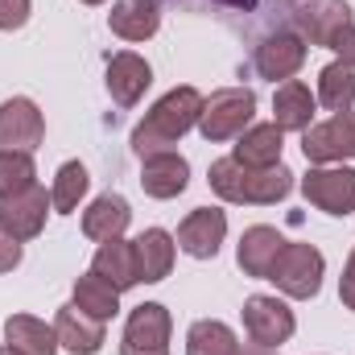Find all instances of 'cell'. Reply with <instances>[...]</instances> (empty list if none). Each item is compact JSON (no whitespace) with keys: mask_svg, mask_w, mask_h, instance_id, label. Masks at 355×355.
<instances>
[{"mask_svg":"<svg viewBox=\"0 0 355 355\" xmlns=\"http://www.w3.org/2000/svg\"><path fill=\"white\" fill-rule=\"evenodd\" d=\"M347 25H355L347 0H306V4L293 8V33H297L306 46H327V50H331V42H335Z\"/></svg>","mask_w":355,"mask_h":355,"instance_id":"cell-8","label":"cell"},{"mask_svg":"<svg viewBox=\"0 0 355 355\" xmlns=\"http://www.w3.org/2000/svg\"><path fill=\"white\" fill-rule=\"evenodd\" d=\"M4 339L17 355H58V335L33 314H12L4 322Z\"/></svg>","mask_w":355,"mask_h":355,"instance_id":"cell-24","label":"cell"},{"mask_svg":"<svg viewBox=\"0 0 355 355\" xmlns=\"http://www.w3.org/2000/svg\"><path fill=\"white\" fill-rule=\"evenodd\" d=\"M236 355H277V352H272V347H261V343H252V339H248L244 347H236Z\"/></svg>","mask_w":355,"mask_h":355,"instance_id":"cell-34","label":"cell"},{"mask_svg":"<svg viewBox=\"0 0 355 355\" xmlns=\"http://www.w3.org/2000/svg\"><path fill=\"white\" fill-rule=\"evenodd\" d=\"M281 244H285V236H281L277 227L257 223V227H248V232L240 236L236 261H240V268H244L248 277H268V268H272V261H277Z\"/></svg>","mask_w":355,"mask_h":355,"instance_id":"cell-22","label":"cell"},{"mask_svg":"<svg viewBox=\"0 0 355 355\" xmlns=\"http://www.w3.org/2000/svg\"><path fill=\"white\" fill-rule=\"evenodd\" d=\"M46 211H54V207H50L46 186H37V182H33L29 190H21V194L0 198V223H4L21 244L42 236V227H46Z\"/></svg>","mask_w":355,"mask_h":355,"instance_id":"cell-13","label":"cell"},{"mask_svg":"<svg viewBox=\"0 0 355 355\" xmlns=\"http://www.w3.org/2000/svg\"><path fill=\"white\" fill-rule=\"evenodd\" d=\"M331 50L339 54V62H347V67L355 71V25H347V29L331 42Z\"/></svg>","mask_w":355,"mask_h":355,"instance_id":"cell-32","label":"cell"},{"mask_svg":"<svg viewBox=\"0 0 355 355\" xmlns=\"http://www.w3.org/2000/svg\"><path fill=\"white\" fill-rule=\"evenodd\" d=\"M257 116V95L248 87H223L202 95V112H198V132L202 141L219 145V141H236Z\"/></svg>","mask_w":355,"mask_h":355,"instance_id":"cell-3","label":"cell"},{"mask_svg":"<svg viewBox=\"0 0 355 355\" xmlns=\"http://www.w3.org/2000/svg\"><path fill=\"white\" fill-rule=\"evenodd\" d=\"M170 331L174 318L162 302H141L120 335V355H170Z\"/></svg>","mask_w":355,"mask_h":355,"instance_id":"cell-6","label":"cell"},{"mask_svg":"<svg viewBox=\"0 0 355 355\" xmlns=\"http://www.w3.org/2000/svg\"><path fill=\"white\" fill-rule=\"evenodd\" d=\"M302 194L310 207L327 215H352L355 211V170L347 166H314L302 178Z\"/></svg>","mask_w":355,"mask_h":355,"instance_id":"cell-9","label":"cell"},{"mask_svg":"<svg viewBox=\"0 0 355 355\" xmlns=\"http://www.w3.org/2000/svg\"><path fill=\"white\" fill-rule=\"evenodd\" d=\"M327 112H352L355 107V71L347 62H331L318 75V95H314Z\"/></svg>","mask_w":355,"mask_h":355,"instance_id":"cell-26","label":"cell"},{"mask_svg":"<svg viewBox=\"0 0 355 355\" xmlns=\"http://www.w3.org/2000/svg\"><path fill=\"white\" fill-rule=\"evenodd\" d=\"M107 322H99V318H91L83 314L75 302L71 306H62L58 314H54V335H58V347L71 355H99L103 352V343H107V331H103Z\"/></svg>","mask_w":355,"mask_h":355,"instance_id":"cell-15","label":"cell"},{"mask_svg":"<svg viewBox=\"0 0 355 355\" xmlns=\"http://www.w3.org/2000/svg\"><path fill=\"white\" fill-rule=\"evenodd\" d=\"M314 107H318L314 91L302 79H285L277 87V95H272V124L281 132H306L314 124Z\"/></svg>","mask_w":355,"mask_h":355,"instance_id":"cell-17","label":"cell"},{"mask_svg":"<svg viewBox=\"0 0 355 355\" xmlns=\"http://www.w3.org/2000/svg\"><path fill=\"white\" fill-rule=\"evenodd\" d=\"M71 302L91 314V318H99V322H112L116 314H120V289L112 285V281H103L95 268L83 272L79 281H75V293H71Z\"/></svg>","mask_w":355,"mask_h":355,"instance_id":"cell-25","label":"cell"},{"mask_svg":"<svg viewBox=\"0 0 355 355\" xmlns=\"http://www.w3.org/2000/svg\"><path fill=\"white\" fill-rule=\"evenodd\" d=\"M128 223H132V207H128L124 194H99L87 211H83V236L87 240H99V244L120 240L128 232Z\"/></svg>","mask_w":355,"mask_h":355,"instance_id":"cell-19","label":"cell"},{"mask_svg":"<svg viewBox=\"0 0 355 355\" xmlns=\"http://www.w3.org/2000/svg\"><path fill=\"white\" fill-rule=\"evenodd\" d=\"M236 331L219 318H198L186 331V355H236Z\"/></svg>","mask_w":355,"mask_h":355,"instance_id":"cell-27","label":"cell"},{"mask_svg":"<svg viewBox=\"0 0 355 355\" xmlns=\"http://www.w3.org/2000/svg\"><path fill=\"white\" fill-rule=\"evenodd\" d=\"M17 265H21V240L0 223V272H12Z\"/></svg>","mask_w":355,"mask_h":355,"instance_id":"cell-31","label":"cell"},{"mask_svg":"<svg viewBox=\"0 0 355 355\" xmlns=\"http://www.w3.org/2000/svg\"><path fill=\"white\" fill-rule=\"evenodd\" d=\"M207 182L223 202H236V207H272V202L289 198V190H293V174L285 166L252 170V166H240L236 157L211 162Z\"/></svg>","mask_w":355,"mask_h":355,"instance_id":"cell-2","label":"cell"},{"mask_svg":"<svg viewBox=\"0 0 355 355\" xmlns=\"http://www.w3.org/2000/svg\"><path fill=\"white\" fill-rule=\"evenodd\" d=\"M107 25L124 42H149L162 25V12H157V4H145V0H120V4H112Z\"/></svg>","mask_w":355,"mask_h":355,"instance_id":"cell-23","label":"cell"},{"mask_svg":"<svg viewBox=\"0 0 355 355\" xmlns=\"http://www.w3.org/2000/svg\"><path fill=\"white\" fill-rule=\"evenodd\" d=\"M339 297H343V306L355 314V248H352V257H347L343 277H339Z\"/></svg>","mask_w":355,"mask_h":355,"instance_id":"cell-33","label":"cell"},{"mask_svg":"<svg viewBox=\"0 0 355 355\" xmlns=\"http://www.w3.org/2000/svg\"><path fill=\"white\" fill-rule=\"evenodd\" d=\"M223 236H227V211L219 207H194L178 223V248L194 261H215Z\"/></svg>","mask_w":355,"mask_h":355,"instance_id":"cell-11","label":"cell"},{"mask_svg":"<svg viewBox=\"0 0 355 355\" xmlns=\"http://www.w3.org/2000/svg\"><path fill=\"white\" fill-rule=\"evenodd\" d=\"M91 268L103 277V281H112L120 293L124 289H132V285H141V268H137V244L132 240H107V244H99V252H95V261Z\"/></svg>","mask_w":355,"mask_h":355,"instance_id":"cell-20","label":"cell"},{"mask_svg":"<svg viewBox=\"0 0 355 355\" xmlns=\"http://www.w3.org/2000/svg\"><path fill=\"white\" fill-rule=\"evenodd\" d=\"M252 67H257V75L261 79H293L302 67H306V42L293 33V29H277V33H268L261 37V46L252 50Z\"/></svg>","mask_w":355,"mask_h":355,"instance_id":"cell-12","label":"cell"},{"mask_svg":"<svg viewBox=\"0 0 355 355\" xmlns=\"http://www.w3.org/2000/svg\"><path fill=\"white\" fill-rule=\"evenodd\" d=\"M0 355H17V352H12V347H8V343H4V347H0Z\"/></svg>","mask_w":355,"mask_h":355,"instance_id":"cell-35","label":"cell"},{"mask_svg":"<svg viewBox=\"0 0 355 355\" xmlns=\"http://www.w3.org/2000/svg\"><path fill=\"white\" fill-rule=\"evenodd\" d=\"M37 182V166H33V153H12L4 149L0 153V198L8 194H21Z\"/></svg>","mask_w":355,"mask_h":355,"instance_id":"cell-29","label":"cell"},{"mask_svg":"<svg viewBox=\"0 0 355 355\" xmlns=\"http://www.w3.org/2000/svg\"><path fill=\"white\" fill-rule=\"evenodd\" d=\"M141 186L149 198H178L190 186V162L174 149L149 153V157H141Z\"/></svg>","mask_w":355,"mask_h":355,"instance_id":"cell-16","label":"cell"},{"mask_svg":"<svg viewBox=\"0 0 355 355\" xmlns=\"http://www.w3.org/2000/svg\"><path fill=\"white\" fill-rule=\"evenodd\" d=\"M87 186H91L87 166H83V162H67V166L54 174V186H50V207H54L58 215L79 211V198L87 194Z\"/></svg>","mask_w":355,"mask_h":355,"instance_id":"cell-28","label":"cell"},{"mask_svg":"<svg viewBox=\"0 0 355 355\" xmlns=\"http://www.w3.org/2000/svg\"><path fill=\"white\" fill-rule=\"evenodd\" d=\"M132 244H137V268H141V281H145V285H157V281L170 277L178 244L166 227H149V232H141Z\"/></svg>","mask_w":355,"mask_h":355,"instance_id":"cell-21","label":"cell"},{"mask_svg":"<svg viewBox=\"0 0 355 355\" xmlns=\"http://www.w3.org/2000/svg\"><path fill=\"white\" fill-rule=\"evenodd\" d=\"M198 112H202V91L198 87L166 91V95L145 112V120L132 128V149H137V157L174 149L190 128H198Z\"/></svg>","mask_w":355,"mask_h":355,"instance_id":"cell-1","label":"cell"},{"mask_svg":"<svg viewBox=\"0 0 355 355\" xmlns=\"http://www.w3.org/2000/svg\"><path fill=\"white\" fill-rule=\"evenodd\" d=\"M29 12H33V0H0V29L4 33L21 29L29 21Z\"/></svg>","mask_w":355,"mask_h":355,"instance_id":"cell-30","label":"cell"},{"mask_svg":"<svg viewBox=\"0 0 355 355\" xmlns=\"http://www.w3.org/2000/svg\"><path fill=\"white\" fill-rule=\"evenodd\" d=\"M322 272H327V261H322V252L314 244H289L285 240L265 281H272L293 302H310L322 289Z\"/></svg>","mask_w":355,"mask_h":355,"instance_id":"cell-4","label":"cell"},{"mask_svg":"<svg viewBox=\"0 0 355 355\" xmlns=\"http://www.w3.org/2000/svg\"><path fill=\"white\" fill-rule=\"evenodd\" d=\"M83 4H103V0H83Z\"/></svg>","mask_w":355,"mask_h":355,"instance_id":"cell-36","label":"cell"},{"mask_svg":"<svg viewBox=\"0 0 355 355\" xmlns=\"http://www.w3.org/2000/svg\"><path fill=\"white\" fill-rule=\"evenodd\" d=\"M293 331H297V318H293V310H289L281 297L257 293V297L244 302V335H248L252 343L277 352L281 343L293 339Z\"/></svg>","mask_w":355,"mask_h":355,"instance_id":"cell-7","label":"cell"},{"mask_svg":"<svg viewBox=\"0 0 355 355\" xmlns=\"http://www.w3.org/2000/svg\"><path fill=\"white\" fill-rule=\"evenodd\" d=\"M153 83V67L132 54V50H120V54H107V95L120 103V107H137L141 95Z\"/></svg>","mask_w":355,"mask_h":355,"instance_id":"cell-14","label":"cell"},{"mask_svg":"<svg viewBox=\"0 0 355 355\" xmlns=\"http://www.w3.org/2000/svg\"><path fill=\"white\" fill-rule=\"evenodd\" d=\"M302 153L310 166H343L347 157H355V107L335 112L322 124H310L302 132Z\"/></svg>","mask_w":355,"mask_h":355,"instance_id":"cell-5","label":"cell"},{"mask_svg":"<svg viewBox=\"0 0 355 355\" xmlns=\"http://www.w3.org/2000/svg\"><path fill=\"white\" fill-rule=\"evenodd\" d=\"M46 141V116L37 112L33 99L25 95H12L0 103V153L12 149V153H33L37 145Z\"/></svg>","mask_w":355,"mask_h":355,"instance_id":"cell-10","label":"cell"},{"mask_svg":"<svg viewBox=\"0 0 355 355\" xmlns=\"http://www.w3.org/2000/svg\"><path fill=\"white\" fill-rule=\"evenodd\" d=\"M281 149H285V132L277 124H248L236 137L232 157L252 170H272V166H281Z\"/></svg>","mask_w":355,"mask_h":355,"instance_id":"cell-18","label":"cell"}]
</instances>
